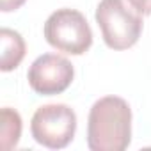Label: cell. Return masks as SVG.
<instances>
[{
	"label": "cell",
	"mask_w": 151,
	"mask_h": 151,
	"mask_svg": "<svg viewBox=\"0 0 151 151\" xmlns=\"http://www.w3.org/2000/svg\"><path fill=\"white\" fill-rule=\"evenodd\" d=\"M43 32L50 46L69 55H82L93 45V30L77 9L62 7L53 11L46 18Z\"/></svg>",
	"instance_id": "3"
},
{
	"label": "cell",
	"mask_w": 151,
	"mask_h": 151,
	"mask_svg": "<svg viewBox=\"0 0 151 151\" xmlns=\"http://www.w3.org/2000/svg\"><path fill=\"white\" fill-rule=\"evenodd\" d=\"M75 77L73 64L57 53L39 55L27 71V80L34 93L43 96H53L64 93Z\"/></svg>",
	"instance_id": "5"
},
{
	"label": "cell",
	"mask_w": 151,
	"mask_h": 151,
	"mask_svg": "<svg viewBox=\"0 0 151 151\" xmlns=\"http://www.w3.org/2000/svg\"><path fill=\"white\" fill-rule=\"evenodd\" d=\"M23 4H25V0H0V9L4 13H11V11L20 9Z\"/></svg>",
	"instance_id": "9"
},
{
	"label": "cell",
	"mask_w": 151,
	"mask_h": 151,
	"mask_svg": "<svg viewBox=\"0 0 151 151\" xmlns=\"http://www.w3.org/2000/svg\"><path fill=\"white\" fill-rule=\"evenodd\" d=\"M94 18L105 45L112 50L132 48L142 34L140 14L128 9L124 0H100Z\"/></svg>",
	"instance_id": "2"
},
{
	"label": "cell",
	"mask_w": 151,
	"mask_h": 151,
	"mask_svg": "<svg viewBox=\"0 0 151 151\" xmlns=\"http://www.w3.org/2000/svg\"><path fill=\"white\" fill-rule=\"evenodd\" d=\"M0 43H2V60L0 69L2 71H13L20 66V62L25 57V41L20 32L4 27L0 30Z\"/></svg>",
	"instance_id": "6"
},
{
	"label": "cell",
	"mask_w": 151,
	"mask_h": 151,
	"mask_svg": "<svg viewBox=\"0 0 151 151\" xmlns=\"http://www.w3.org/2000/svg\"><path fill=\"white\" fill-rule=\"evenodd\" d=\"M132 142V109L119 96L96 100L87 117V147L91 151H124Z\"/></svg>",
	"instance_id": "1"
},
{
	"label": "cell",
	"mask_w": 151,
	"mask_h": 151,
	"mask_svg": "<svg viewBox=\"0 0 151 151\" xmlns=\"http://www.w3.org/2000/svg\"><path fill=\"white\" fill-rule=\"evenodd\" d=\"M128 4L142 16L151 14V0H128Z\"/></svg>",
	"instance_id": "8"
},
{
	"label": "cell",
	"mask_w": 151,
	"mask_h": 151,
	"mask_svg": "<svg viewBox=\"0 0 151 151\" xmlns=\"http://www.w3.org/2000/svg\"><path fill=\"white\" fill-rule=\"evenodd\" d=\"M77 132V114L64 103H48L39 107L30 119L34 140L48 149L66 147Z\"/></svg>",
	"instance_id": "4"
},
{
	"label": "cell",
	"mask_w": 151,
	"mask_h": 151,
	"mask_svg": "<svg viewBox=\"0 0 151 151\" xmlns=\"http://www.w3.org/2000/svg\"><path fill=\"white\" fill-rule=\"evenodd\" d=\"M0 117H2L0 146H2V149H13L18 146L22 137V117L11 107H4L0 112Z\"/></svg>",
	"instance_id": "7"
}]
</instances>
